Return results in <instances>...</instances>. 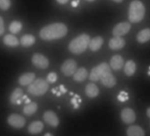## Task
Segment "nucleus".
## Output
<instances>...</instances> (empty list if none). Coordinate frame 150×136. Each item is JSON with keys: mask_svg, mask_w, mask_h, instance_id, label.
Instances as JSON below:
<instances>
[{"mask_svg": "<svg viewBox=\"0 0 150 136\" xmlns=\"http://www.w3.org/2000/svg\"><path fill=\"white\" fill-rule=\"evenodd\" d=\"M110 72H111L110 66L107 63H102L99 65L93 68L90 73V75H89V79L92 81H97L101 79V77L103 74L110 73Z\"/></svg>", "mask_w": 150, "mask_h": 136, "instance_id": "obj_5", "label": "nucleus"}, {"mask_svg": "<svg viewBox=\"0 0 150 136\" xmlns=\"http://www.w3.org/2000/svg\"><path fill=\"white\" fill-rule=\"evenodd\" d=\"M86 95L90 97V98H94L96 97L99 94V89L98 87L95 84V83H88L85 89Z\"/></svg>", "mask_w": 150, "mask_h": 136, "instance_id": "obj_19", "label": "nucleus"}, {"mask_svg": "<svg viewBox=\"0 0 150 136\" xmlns=\"http://www.w3.org/2000/svg\"><path fill=\"white\" fill-rule=\"evenodd\" d=\"M22 97H23V90L21 89L18 88V89H14L13 92L12 93L11 97H10V101L13 104H19L21 103Z\"/></svg>", "mask_w": 150, "mask_h": 136, "instance_id": "obj_17", "label": "nucleus"}, {"mask_svg": "<svg viewBox=\"0 0 150 136\" xmlns=\"http://www.w3.org/2000/svg\"><path fill=\"white\" fill-rule=\"evenodd\" d=\"M127 99H128V96H127V94H126V93H125V92H121V93L119 94V96H118V100H120V101L124 102V101H125V100H127Z\"/></svg>", "mask_w": 150, "mask_h": 136, "instance_id": "obj_31", "label": "nucleus"}, {"mask_svg": "<svg viewBox=\"0 0 150 136\" xmlns=\"http://www.w3.org/2000/svg\"><path fill=\"white\" fill-rule=\"evenodd\" d=\"M35 79V75L34 73H26L22 74L19 78V83L21 86H28L30 83H32Z\"/></svg>", "mask_w": 150, "mask_h": 136, "instance_id": "obj_15", "label": "nucleus"}, {"mask_svg": "<svg viewBox=\"0 0 150 136\" xmlns=\"http://www.w3.org/2000/svg\"><path fill=\"white\" fill-rule=\"evenodd\" d=\"M88 78V71L86 70V68L81 67L73 74V79L75 81L77 82H82Z\"/></svg>", "mask_w": 150, "mask_h": 136, "instance_id": "obj_16", "label": "nucleus"}, {"mask_svg": "<svg viewBox=\"0 0 150 136\" xmlns=\"http://www.w3.org/2000/svg\"><path fill=\"white\" fill-rule=\"evenodd\" d=\"M77 70V63L73 59L64 61L61 66V71L65 76H71Z\"/></svg>", "mask_w": 150, "mask_h": 136, "instance_id": "obj_6", "label": "nucleus"}, {"mask_svg": "<svg viewBox=\"0 0 150 136\" xmlns=\"http://www.w3.org/2000/svg\"><path fill=\"white\" fill-rule=\"evenodd\" d=\"M87 1H88V2H93V1H95V0H87Z\"/></svg>", "mask_w": 150, "mask_h": 136, "instance_id": "obj_36", "label": "nucleus"}, {"mask_svg": "<svg viewBox=\"0 0 150 136\" xmlns=\"http://www.w3.org/2000/svg\"><path fill=\"white\" fill-rule=\"evenodd\" d=\"M101 82L103 83V86L107 87V88H112L116 85L117 83V81H116V78L112 75L111 72L110 73H107L105 74H103L101 79H100Z\"/></svg>", "mask_w": 150, "mask_h": 136, "instance_id": "obj_13", "label": "nucleus"}, {"mask_svg": "<svg viewBox=\"0 0 150 136\" xmlns=\"http://www.w3.org/2000/svg\"><path fill=\"white\" fill-rule=\"evenodd\" d=\"M43 119L48 125H50V126H53V127H57L59 124V119H58L57 114L52 110L45 111L43 114Z\"/></svg>", "mask_w": 150, "mask_h": 136, "instance_id": "obj_10", "label": "nucleus"}, {"mask_svg": "<svg viewBox=\"0 0 150 136\" xmlns=\"http://www.w3.org/2000/svg\"><path fill=\"white\" fill-rule=\"evenodd\" d=\"M121 118L124 123L125 124H132L136 119L135 112L132 109L125 108L121 111Z\"/></svg>", "mask_w": 150, "mask_h": 136, "instance_id": "obj_11", "label": "nucleus"}, {"mask_svg": "<svg viewBox=\"0 0 150 136\" xmlns=\"http://www.w3.org/2000/svg\"><path fill=\"white\" fill-rule=\"evenodd\" d=\"M131 28V24L129 22H121L115 26L113 28L114 36H122L126 35Z\"/></svg>", "mask_w": 150, "mask_h": 136, "instance_id": "obj_9", "label": "nucleus"}, {"mask_svg": "<svg viewBox=\"0 0 150 136\" xmlns=\"http://www.w3.org/2000/svg\"><path fill=\"white\" fill-rule=\"evenodd\" d=\"M32 63L35 67L40 68V69H46L49 66L48 58L45 56L39 54V53H35L32 57Z\"/></svg>", "mask_w": 150, "mask_h": 136, "instance_id": "obj_7", "label": "nucleus"}, {"mask_svg": "<svg viewBox=\"0 0 150 136\" xmlns=\"http://www.w3.org/2000/svg\"><path fill=\"white\" fill-rule=\"evenodd\" d=\"M125 74L127 76H132L134 74L135 71H136V64L132 61V60H129L125 63V68H124Z\"/></svg>", "mask_w": 150, "mask_h": 136, "instance_id": "obj_24", "label": "nucleus"}, {"mask_svg": "<svg viewBox=\"0 0 150 136\" xmlns=\"http://www.w3.org/2000/svg\"><path fill=\"white\" fill-rule=\"evenodd\" d=\"M127 136H145V132L140 126L131 125L127 129Z\"/></svg>", "mask_w": 150, "mask_h": 136, "instance_id": "obj_21", "label": "nucleus"}, {"mask_svg": "<svg viewBox=\"0 0 150 136\" xmlns=\"http://www.w3.org/2000/svg\"><path fill=\"white\" fill-rule=\"evenodd\" d=\"M113 1H115V2H117V3H120V2L123 1V0H113Z\"/></svg>", "mask_w": 150, "mask_h": 136, "instance_id": "obj_34", "label": "nucleus"}, {"mask_svg": "<svg viewBox=\"0 0 150 136\" xmlns=\"http://www.w3.org/2000/svg\"><path fill=\"white\" fill-rule=\"evenodd\" d=\"M11 6V1L10 0H0V8L6 11L8 10Z\"/></svg>", "mask_w": 150, "mask_h": 136, "instance_id": "obj_28", "label": "nucleus"}, {"mask_svg": "<svg viewBox=\"0 0 150 136\" xmlns=\"http://www.w3.org/2000/svg\"><path fill=\"white\" fill-rule=\"evenodd\" d=\"M44 136H53V135H52L51 133H46V134H45Z\"/></svg>", "mask_w": 150, "mask_h": 136, "instance_id": "obj_35", "label": "nucleus"}, {"mask_svg": "<svg viewBox=\"0 0 150 136\" xmlns=\"http://www.w3.org/2000/svg\"><path fill=\"white\" fill-rule=\"evenodd\" d=\"M103 43V39L102 36H96L92 40L90 39V42L88 43V47L92 51L98 50Z\"/></svg>", "mask_w": 150, "mask_h": 136, "instance_id": "obj_18", "label": "nucleus"}, {"mask_svg": "<svg viewBox=\"0 0 150 136\" xmlns=\"http://www.w3.org/2000/svg\"><path fill=\"white\" fill-rule=\"evenodd\" d=\"M49 89V82L43 79H36L29 84L28 92L33 96H42Z\"/></svg>", "mask_w": 150, "mask_h": 136, "instance_id": "obj_4", "label": "nucleus"}, {"mask_svg": "<svg viewBox=\"0 0 150 136\" xmlns=\"http://www.w3.org/2000/svg\"><path fill=\"white\" fill-rule=\"evenodd\" d=\"M146 115H147L148 118H150V107L146 110Z\"/></svg>", "mask_w": 150, "mask_h": 136, "instance_id": "obj_33", "label": "nucleus"}, {"mask_svg": "<svg viewBox=\"0 0 150 136\" xmlns=\"http://www.w3.org/2000/svg\"><path fill=\"white\" fill-rule=\"evenodd\" d=\"M57 1L61 5H64V4H66L68 2V0H57Z\"/></svg>", "mask_w": 150, "mask_h": 136, "instance_id": "obj_32", "label": "nucleus"}, {"mask_svg": "<svg viewBox=\"0 0 150 136\" xmlns=\"http://www.w3.org/2000/svg\"><path fill=\"white\" fill-rule=\"evenodd\" d=\"M145 15V7L139 0H133L130 4L129 21L132 23H137L142 21Z\"/></svg>", "mask_w": 150, "mask_h": 136, "instance_id": "obj_3", "label": "nucleus"}, {"mask_svg": "<svg viewBox=\"0 0 150 136\" xmlns=\"http://www.w3.org/2000/svg\"><path fill=\"white\" fill-rule=\"evenodd\" d=\"M90 42V36L88 35L83 34L76 38H74L69 44V50L73 54H81L84 52L88 47Z\"/></svg>", "mask_w": 150, "mask_h": 136, "instance_id": "obj_2", "label": "nucleus"}, {"mask_svg": "<svg viewBox=\"0 0 150 136\" xmlns=\"http://www.w3.org/2000/svg\"><path fill=\"white\" fill-rule=\"evenodd\" d=\"M35 42V37L33 35H25L21 39V43L23 47H30Z\"/></svg>", "mask_w": 150, "mask_h": 136, "instance_id": "obj_25", "label": "nucleus"}, {"mask_svg": "<svg viewBox=\"0 0 150 136\" xmlns=\"http://www.w3.org/2000/svg\"><path fill=\"white\" fill-rule=\"evenodd\" d=\"M57 80V75L56 73H50L48 74V77H47V81L48 82L50 83H54L56 82V81Z\"/></svg>", "mask_w": 150, "mask_h": 136, "instance_id": "obj_29", "label": "nucleus"}, {"mask_svg": "<svg viewBox=\"0 0 150 136\" xmlns=\"http://www.w3.org/2000/svg\"><path fill=\"white\" fill-rule=\"evenodd\" d=\"M5 32V26H4V20L0 16V35H2Z\"/></svg>", "mask_w": 150, "mask_h": 136, "instance_id": "obj_30", "label": "nucleus"}, {"mask_svg": "<svg viewBox=\"0 0 150 136\" xmlns=\"http://www.w3.org/2000/svg\"><path fill=\"white\" fill-rule=\"evenodd\" d=\"M67 27L64 23H53L42 28L40 31V37L44 41H50L64 37L67 34Z\"/></svg>", "mask_w": 150, "mask_h": 136, "instance_id": "obj_1", "label": "nucleus"}, {"mask_svg": "<svg viewBox=\"0 0 150 136\" xmlns=\"http://www.w3.org/2000/svg\"><path fill=\"white\" fill-rule=\"evenodd\" d=\"M22 28V24L21 21H13L11 24H10V27H9V30L11 33L13 34H17L19 33Z\"/></svg>", "mask_w": 150, "mask_h": 136, "instance_id": "obj_27", "label": "nucleus"}, {"mask_svg": "<svg viewBox=\"0 0 150 136\" xmlns=\"http://www.w3.org/2000/svg\"><path fill=\"white\" fill-rule=\"evenodd\" d=\"M124 66V59L119 55H115L110 59V67L113 70H120Z\"/></svg>", "mask_w": 150, "mask_h": 136, "instance_id": "obj_14", "label": "nucleus"}, {"mask_svg": "<svg viewBox=\"0 0 150 136\" xmlns=\"http://www.w3.org/2000/svg\"><path fill=\"white\" fill-rule=\"evenodd\" d=\"M7 122L14 128H22L26 124V119L19 114H11L8 117Z\"/></svg>", "mask_w": 150, "mask_h": 136, "instance_id": "obj_8", "label": "nucleus"}, {"mask_svg": "<svg viewBox=\"0 0 150 136\" xmlns=\"http://www.w3.org/2000/svg\"><path fill=\"white\" fill-rule=\"evenodd\" d=\"M43 129V123L41 121H34L28 126V132L31 134H36L42 131Z\"/></svg>", "mask_w": 150, "mask_h": 136, "instance_id": "obj_20", "label": "nucleus"}, {"mask_svg": "<svg viewBox=\"0 0 150 136\" xmlns=\"http://www.w3.org/2000/svg\"><path fill=\"white\" fill-rule=\"evenodd\" d=\"M125 45V42L121 36H114L113 38L110 40V42H109V47L114 50H120Z\"/></svg>", "mask_w": 150, "mask_h": 136, "instance_id": "obj_12", "label": "nucleus"}, {"mask_svg": "<svg viewBox=\"0 0 150 136\" xmlns=\"http://www.w3.org/2000/svg\"><path fill=\"white\" fill-rule=\"evenodd\" d=\"M37 110V104L36 103H29L23 108V113L27 116H31L35 113Z\"/></svg>", "mask_w": 150, "mask_h": 136, "instance_id": "obj_26", "label": "nucleus"}, {"mask_svg": "<svg viewBox=\"0 0 150 136\" xmlns=\"http://www.w3.org/2000/svg\"><path fill=\"white\" fill-rule=\"evenodd\" d=\"M4 43L6 45V46H10V47H15V46H18L20 42L18 40V38L13 35H6L4 39Z\"/></svg>", "mask_w": 150, "mask_h": 136, "instance_id": "obj_23", "label": "nucleus"}, {"mask_svg": "<svg viewBox=\"0 0 150 136\" xmlns=\"http://www.w3.org/2000/svg\"><path fill=\"white\" fill-rule=\"evenodd\" d=\"M137 40L140 43H145L150 40V28H145L141 30L138 35H137Z\"/></svg>", "mask_w": 150, "mask_h": 136, "instance_id": "obj_22", "label": "nucleus"}]
</instances>
